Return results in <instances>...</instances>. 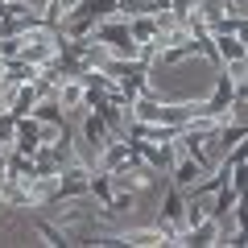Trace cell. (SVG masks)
Instances as JSON below:
<instances>
[{
	"label": "cell",
	"mask_w": 248,
	"mask_h": 248,
	"mask_svg": "<svg viewBox=\"0 0 248 248\" xmlns=\"http://www.w3.org/2000/svg\"><path fill=\"white\" fill-rule=\"evenodd\" d=\"M116 244H128V248H161L166 244V232L157 223H145V228H120L116 232Z\"/></svg>",
	"instance_id": "obj_4"
},
{
	"label": "cell",
	"mask_w": 248,
	"mask_h": 248,
	"mask_svg": "<svg viewBox=\"0 0 248 248\" xmlns=\"http://www.w3.org/2000/svg\"><path fill=\"white\" fill-rule=\"evenodd\" d=\"M232 104H236V79H232L228 66H215V87L207 95V108L211 112H232Z\"/></svg>",
	"instance_id": "obj_3"
},
{
	"label": "cell",
	"mask_w": 248,
	"mask_h": 248,
	"mask_svg": "<svg viewBox=\"0 0 248 248\" xmlns=\"http://www.w3.org/2000/svg\"><path fill=\"white\" fill-rule=\"evenodd\" d=\"M133 161H141V153H137V145L128 141V137H116V141L99 153V170H108V174H116V170H124V166H133Z\"/></svg>",
	"instance_id": "obj_2"
},
{
	"label": "cell",
	"mask_w": 248,
	"mask_h": 248,
	"mask_svg": "<svg viewBox=\"0 0 248 248\" xmlns=\"http://www.w3.org/2000/svg\"><path fill=\"white\" fill-rule=\"evenodd\" d=\"M207 174H211V170H203L195 157H190V153L182 149V141H178V157H174V170H170V182H174L178 190H186V195H190V190H195Z\"/></svg>",
	"instance_id": "obj_1"
},
{
	"label": "cell",
	"mask_w": 248,
	"mask_h": 248,
	"mask_svg": "<svg viewBox=\"0 0 248 248\" xmlns=\"http://www.w3.org/2000/svg\"><path fill=\"white\" fill-rule=\"evenodd\" d=\"M33 232L42 236V244H50V248H66V244H71V236H66L54 219H42V215L33 219Z\"/></svg>",
	"instance_id": "obj_5"
}]
</instances>
